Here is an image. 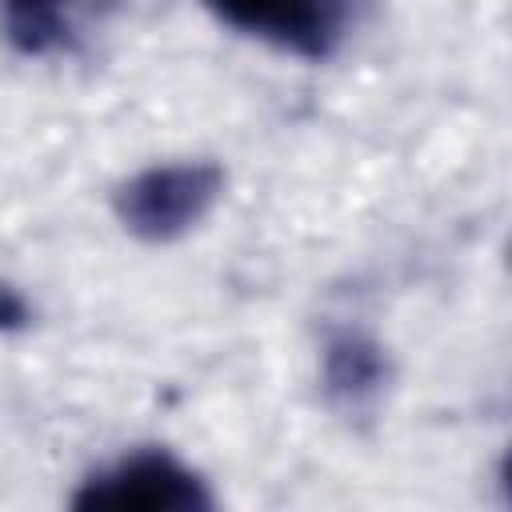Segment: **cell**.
Segmentation results:
<instances>
[{
    "mask_svg": "<svg viewBox=\"0 0 512 512\" xmlns=\"http://www.w3.org/2000/svg\"><path fill=\"white\" fill-rule=\"evenodd\" d=\"M224 196V168L212 160L152 164L112 192L120 228L144 244H172L192 232Z\"/></svg>",
    "mask_w": 512,
    "mask_h": 512,
    "instance_id": "6da1fadb",
    "label": "cell"
},
{
    "mask_svg": "<svg viewBox=\"0 0 512 512\" xmlns=\"http://www.w3.org/2000/svg\"><path fill=\"white\" fill-rule=\"evenodd\" d=\"M212 504L204 476L164 448L132 452L72 492L80 512H208Z\"/></svg>",
    "mask_w": 512,
    "mask_h": 512,
    "instance_id": "7a4b0ae2",
    "label": "cell"
},
{
    "mask_svg": "<svg viewBox=\"0 0 512 512\" xmlns=\"http://www.w3.org/2000/svg\"><path fill=\"white\" fill-rule=\"evenodd\" d=\"M204 8L300 60H328L348 28V0H204Z\"/></svg>",
    "mask_w": 512,
    "mask_h": 512,
    "instance_id": "3957f363",
    "label": "cell"
},
{
    "mask_svg": "<svg viewBox=\"0 0 512 512\" xmlns=\"http://www.w3.org/2000/svg\"><path fill=\"white\" fill-rule=\"evenodd\" d=\"M388 380H392V360L376 336L360 328H340L328 336L324 360H320V388L332 408L360 416L376 408Z\"/></svg>",
    "mask_w": 512,
    "mask_h": 512,
    "instance_id": "277c9868",
    "label": "cell"
},
{
    "mask_svg": "<svg viewBox=\"0 0 512 512\" xmlns=\"http://www.w3.org/2000/svg\"><path fill=\"white\" fill-rule=\"evenodd\" d=\"M80 0H0V24L20 56H48L72 44Z\"/></svg>",
    "mask_w": 512,
    "mask_h": 512,
    "instance_id": "5b68a950",
    "label": "cell"
},
{
    "mask_svg": "<svg viewBox=\"0 0 512 512\" xmlns=\"http://www.w3.org/2000/svg\"><path fill=\"white\" fill-rule=\"evenodd\" d=\"M28 320H32L28 300L8 280H0V332H20V328H28Z\"/></svg>",
    "mask_w": 512,
    "mask_h": 512,
    "instance_id": "8992f818",
    "label": "cell"
}]
</instances>
